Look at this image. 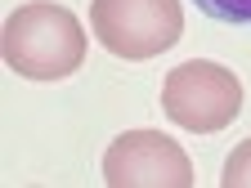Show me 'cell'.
I'll return each instance as SVG.
<instances>
[{
  "instance_id": "cell-1",
  "label": "cell",
  "mask_w": 251,
  "mask_h": 188,
  "mask_svg": "<svg viewBox=\"0 0 251 188\" xmlns=\"http://www.w3.org/2000/svg\"><path fill=\"white\" fill-rule=\"evenodd\" d=\"M0 54L27 81H41V85L63 81L85 63V27L76 23V14L68 5L31 0V5H18L5 18Z\"/></svg>"
},
{
  "instance_id": "cell-6",
  "label": "cell",
  "mask_w": 251,
  "mask_h": 188,
  "mask_svg": "<svg viewBox=\"0 0 251 188\" xmlns=\"http://www.w3.org/2000/svg\"><path fill=\"white\" fill-rule=\"evenodd\" d=\"M220 184H225V188H251V139H242V143L225 157Z\"/></svg>"
},
{
  "instance_id": "cell-2",
  "label": "cell",
  "mask_w": 251,
  "mask_h": 188,
  "mask_svg": "<svg viewBox=\"0 0 251 188\" xmlns=\"http://www.w3.org/2000/svg\"><path fill=\"white\" fill-rule=\"evenodd\" d=\"M162 108L179 130L215 135L238 121L242 112V81L211 58H188L166 72L162 81Z\"/></svg>"
},
{
  "instance_id": "cell-3",
  "label": "cell",
  "mask_w": 251,
  "mask_h": 188,
  "mask_svg": "<svg viewBox=\"0 0 251 188\" xmlns=\"http://www.w3.org/2000/svg\"><path fill=\"white\" fill-rule=\"evenodd\" d=\"M90 27L108 54L144 63L184 36V9L179 0H90Z\"/></svg>"
},
{
  "instance_id": "cell-4",
  "label": "cell",
  "mask_w": 251,
  "mask_h": 188,
  "mask_svg": "<svg viewBox=\"0 0 251 188\" xmlns=\"http://www.w3.org/2000/svg\"><path fill=\"white\" fill-rule=\"evenodd\" d=\"M103 179L112 188H188L193 162L162 130H126L103 152Z\"/></svg>"
},
{
  "instance_id": "cell-5",
  "label": "cell",
  "mask_w": 251,
  "mask_h": 188,
  "mask_svg": "<svg viewBox=\"0 0 251 188\" xmlns=\"http://www.w3.org/2000/svg\"><path fill=\"white\" fill-rule=\"evenodd\" d=\"M193 5L215 18V23H229V27H251V0H193Z\"/></svg>"
}]
</instances>
